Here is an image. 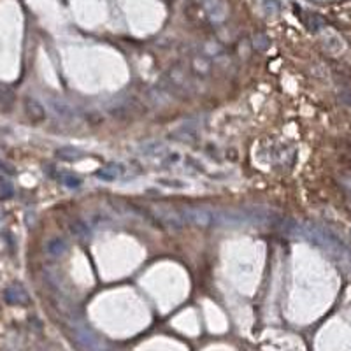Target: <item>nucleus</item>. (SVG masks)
I'll return each mask as SVG.
<instances>
[{"instance_id":"obj_13","label":"nucleus","mask_w":351,"mask_h":351,"mask_svg":"<svg viewBox=\"0 0 351 351\" xmlns=\"http://www.w3.org/2000/svg\"><path fill=\"white\" fill-rule=\"evenodd\" d=\"M264 9L267 11V13H278L279 2L278 0H264Z\"/></svg>"},{"instance_id":"obj_12","label":"nucleus","mask_w":351,"mask_h":351,"mask_svg":"<svg viewBox=\"0 0 351 351\" xmlns=\"http://www.w3.org/2000/svg\"><path fill=\"white\" fill-rule=\"evenodd\" d=\"M158 183L164 184V186H169V188H176V190H183V188L186 186L183 181H179V179H165V177H160V179H158Z\"/></svg>"},{"instance_id":"obj_11","label":"nucleus","mask_w":351,"mask_h":351,"mask_svg":"<svg viewBox=\"0 0 351 351\" xmlns=\"http://www.w3.org/2000/svg\"><path fill=\"white\" fill-rule=\"evenodd\" d=\"M62 183L65 184L67 188H79L81 186V179L76 176H72V174H63Z\"/></svg>"},{"instance_id":"obj_6","label":"nucleus","mask_w":351,"mask_h":351,"mask_svg":"<svg viewBox=\"0 0 351 351\" xmlns=\"http://www.w3.org/2000/svg\"><path fill=\"white\" fill-rule=\"evenodd\" d=\"M67 248H69V244H67V241L62 239V237H53V239H49L48 244H46V251H48L49 257H62L67 251Z\"/></svg>"},{"instance_id":"obj_1","label":"nucleus","mask_w":351,"mask_h":351,"mask_svg":"<svg viewBox=\"0 0 351 351\" xmlns=\"http://www.w3.org/2000/svg\"><path fill=\"white\" fill-rule=\"evenodd\" d=\"M181 219L184 223H190L195 226H216V211H207V209H198V207H190L181 211Z\"/></svg>"},{"instance_id":"obj_4","label":"nucleus","mask_w":351,"mask_h":351,"mask_svg":"<svg viewBox=\"0 0 351 351\" xmlns=\"http://www.w3.org/2000/svg\"><path fill=\"white\" fill-rule=\"evenodd\" d=\"M204 7L205 11L209 13V16H211V20L214 21H221L223 18H225V4L221 2V0H204Z\"/></svg>"},{"instance_id":"obj_3","label":"nucleus","mask_w":351,"mask_h":351,"mask_svg":"<svg viewBox=\"0 0 351 351\" xmlns=\"http://www.w3.org/2000/svg\"><path fill=\"white\" fill-rule=\"evenodd\" d=\"M6 300L9 304H16V306H21V304H28V295L25 292V288L21 285H13L6 290L4 293Z\"/></svg>"},{"instance_id":"obj_10","label":"nucleus","mask_w":351,"mask_h":351,"mask_svg":"<svg viewBox=\"0 0 351 351\" xmlns=\"http://www.w3.org/2000/svg\"><path fill=\"white\" fill-rule=\"evenodd\" d=\"M70 230H72V233H76V236L79 237H86L88 233H90V228H88V223L84 221H74L72 226H70Z\"/></svg>"},{"instance_id":"obj_15","label":"nucleus","mask_w":351,"mask_h":351,"mask_svg":"<svg viewBox=\"0 0 351 351\" xmlns=\"http://www.w3.org/2000/svg\"><path fill=\"white\" fill-rule=\"evenodd\" d=\"M0 195H2L4 198H7V197H11V195H13V190H11L9 186H7L6 183L2 184V191H0Z\"/></svg>"},{"instance_id":"obj_2","label":"nucleus","mask_w":351,"mask_h":351,"mask_svg":"<svg viewBox=\"0 0 351 351\" xmlns=\"http://www.w3.org/2000/svg\"><path fill=\"white\" fill-rule=\"evenodd\" d=\"M49 107H51V111L55 112L56 116H60V118H63V120H70L76 116V109H74L67 100H63V98H56V97L49 98Z\"/></svg>"},{"instance_id":"obj_8","label":"nucleus","mask_w":351,"mask_h":351,"mask_svg":"<svg viewBox=\"0 0 351 351\" xmlns=\"http://www.w3.org/2000/svg\"><path fill=\"white\" fill-rule=\"evenodd\" d=\"M56 157H58L60 160L74 162V160L83 158V153H81L79 150H74V148H60V150L56 151Z\"/></svg>"},{"instance_id":"obj_5","label":"nucleus","mask_w":351,"mask_h":351,"mask_svg":"<svg viewBox=\"0 0 351 351\" xmlns=\"http://www.w3.org/2000/svg\"><path fill=\"white\" fill-rule=\"evenodd\" d=\"M25 111H27V114L30 116L34 122H41V120L46 118L44 107H42V105L39 104L35 98H32V97L25 98Z\"/></svg>"},{"instance_id":"obj_7","label":"nucleus","mask_w":351,"mask_h":351,"mask_svg":"<svg viewBox=\"0 0 351 351\" xmlns=\"http://www.w3.org/2000/svg\"><path fill=\"white\" fill-rule=\"evenodd\" d=\"M76 341L79 342L83 348H98L100 346V342H98V339L95 337L91 332H86V330H79L76 334Z\"/></svg>"},{"instance_id":"obj_9","label":"nucleus","mask_w":351,"mask_h":351,"mask_svg":"<svg viewBox=\"0 0 351 351\" xmlns=\"http://www.w3.org/2000/svg\"><path fill=\"white\" fill-rule=\"evenodd\" d=\"M122 172H123L122 165H111V167H105V169H102V171H98L97 176L105 181H114Z\"/></svg>"},{"instance_id":"obj_14","label":"nucleus","mask_w":351,"mask_h":351,"mask_svg":"<svg viewBox=\"0 0 351 351\" xmlns=\"http://www.w3.org/2000/svg\"><path fill=\"white\" fill-rule=\"evenodd\" d=\"M255 46H258V49H267L269 39L264 37V35H257V37H255Z\"/></svg>"}]
</instances>
